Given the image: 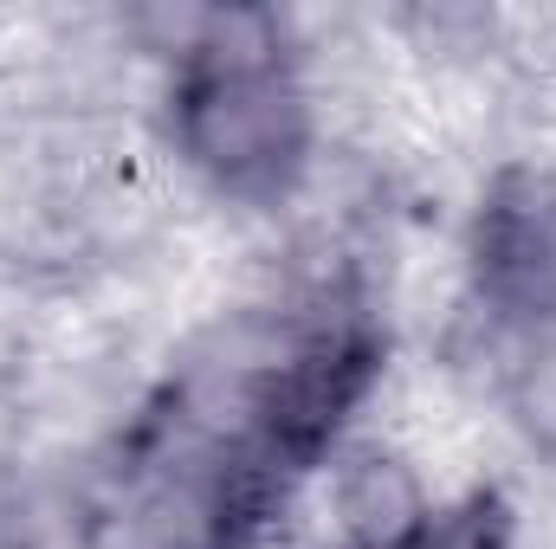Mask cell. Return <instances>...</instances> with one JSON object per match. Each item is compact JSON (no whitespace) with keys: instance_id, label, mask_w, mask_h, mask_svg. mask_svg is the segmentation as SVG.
I'll return each mask as SVG.
<instances>
[{"instance_id":"cell-1","label":"cell","mask_w":556,"mask_h":549,"mask_svg":"<svg viewBox=\"0 0 556 549\" xmlns=\"http://www.w3.org/2000/svg\"><path fill=\"white\" fill-rule=\"evenodd\" d=\"M168 39V149L227 207H291L317 168L324 117L278 13H155Z\"/></svg>"},{"instance_id":"cell-2","label":"cell","mask_w":556,"mask_h":549,"mask_svg":"<svg viewBox=\"0 0 556 549\" xmlns=\"http://www.w3.org/2000/svg\"><path fill=\"white\" fill-rule=\"evenodd\" d=\"M466 291L485 330H556V168L498 162L466 220Z\"/></svg>"},{"instance_id":"cell-3","label":"cell","mask_w":556,"mask_h":549,"mask_svg":"<svg viewBox=\"0 0 556 549\" xmlns=\"http://www.w3.org/2000/svg\"><path fill=\"white\" fill-rule=\"evenodd\" d=\"M324 549H402L440 505L408 446L350 433L324 459Z\"/></svg>"},{"instance_id":"cell-4","label":"cell","mask_w":556,"mask_h":549,"mask_svg":"<svg viewBox=\"0 0 556 549\" xmlns=\"http://www.w3.org/2000/svg\"><path fill=\"white\" fill-rule=\"evenodd\" d=\"M492 336V408L531 465L556 472V330H485Z\"/></svg>"},{"instance_id":"cell-5","label":"cell","mask_w":556,"mask_h":549,"mask_svg":"<svg viewBox=\"0 0 556 549\" xmlns=\"http://www.w3.org/2000/svg\"><path fill=\"white\" fill-rule=\"evenodd\" d=\"M402 549H525V518L498 485H472L459 498H440Z\"/></svg>"}]
</instances>
